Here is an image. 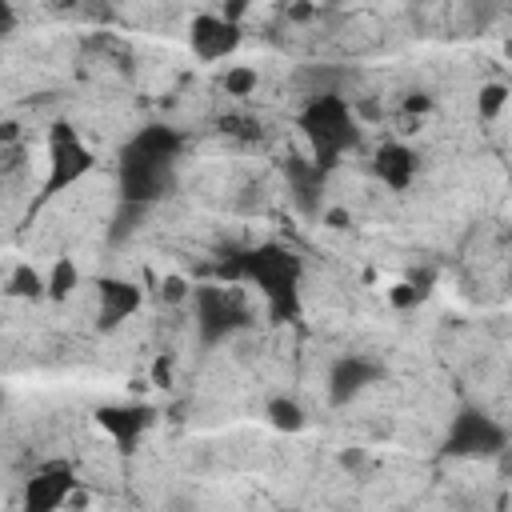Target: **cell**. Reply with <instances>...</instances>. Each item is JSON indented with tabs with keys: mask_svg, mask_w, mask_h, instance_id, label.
<instances>
[{
	"mask_svg": "<svg viewBox=\"0 0 512 512\" xmlns=\"http://www.w3.org/2000/svg\"><path fill=\"white\" fill-rule=\"evenodd\" d=\"M224 280H252L264 300L272 320L296 316V292H300V256L288 252L284 244H260L248 252H228L216 268Z\"/></svg>",
	"mask_w": 512,
	"mask_h": 512,
	"instance_id": "2",
	"label": "cell"
},
{
	"mask_svg": "<svg viewBox=\"0 0 512 512\" xmlns=\"http://www.w3.org/2000/svg\"><path fill=\"white\" fill-rule=\"evenodd\" d=\"M404 108H408V112H424V108H428V96H408Z\"/></svg>",
	"mask_w": 512,
	"mask_h": 512,
	"instance_id": "28",
	"label": "cell"
},
{
	"mask_svg": "<svg viewBox=\"0 0 512 512\" xmlns=\"http://www.w3.org/2000/svg\"><path fill=\"white\" fill-rule=\"evenodd\" d=\"M16 32V8L8 0H0V40H8Z\"/></svg>",
	"mask_w": 512,
	"mask_h": 512,
	"instance_id": "22",
	"label": "cell"
},
{
	"mask_svg": "<svg viewBox=\"0 0 512 512\" xmlns=\"http://www.w3.org/2000/svg\"><path fill=\"white\" fill-rule=\"evenodd\" d=\"M20 140V124L16 120H0V144H16Z\"/></svg>",
	"mask_w": 512,
	"mask_h": 512,
	"instance_id": "23",
	"label": "cell"
},
{
	"mask_svg": "<svg viewBox=\"0 0 512 512\" xmlns=\"http://www.w3.org/2000/svg\"><path fill=\"white\" fill-rule=\"evenodd\" d=\"M144 212H148V204L120 200V208H116V216H112V228H108V240H112V244H124V236H132V232L140 228Z\"/></svg>",
	"mask_w": 512,
	"mask_h": 512,
	"instance_id": "15",
	"label": "cell"
},
{
	"mask_svg": "<svg viewBox=\"0 0 512 512\" xmlns=\"http://www.w3.org/2000/svg\"><path fill=\"white\" fill-rule=\"evenodd\" d=\"M152 376H156V384H164V380H168V360H156V368H152Z\"/></svg>",
	"mask_w": 512,
	"mask_h": 512,
	"instance_id": "30",
	"label": "cell"
},
{
	"mask_svg": "<svg viewBox=\"0 0 512 512\" xmlns=\"http://www.w3.org/2000/svg\"><path fill=\"white\" fill-rule=\"evenodd\" d=\"M300 132L304 140L312 144V160L328 172L352 144H356V124H352V112L340 96L332 92H320L304 104L300 112Z\"/></svg>",
	"mask_w": 512,
	"mask_h": 512,
	"instance_id": "3",
	"label": "cell"
},
{
	"mask_svg": "<svg viewBox=\"0 0 512 512\" xmlns=\"http://www.w3.org/2000/svg\"><path fill=\"white\" fill-rule=\"evenodd\" d=\"M192 296V284L184 280V276H164L160 280V300L164 304H180V300H188Z\"/></svg>",
	"mask_w": 512,
	"mask_h": 512,
	"instance_id": "20",
	"label": "cell"
},
{
	"mask_svg": "<svg viewBox=\"0 0 512 512\" xmlns=\"http://www.w3.org/2000/svg\"><path fill=\"white\" fill-rule=\"evenodd\" d=\"M180 132L168 124H148L140 128L124 148L116 164L120 180V200L132 204H156L176 188V156H180Z\"/></svg>",
	"mask_w": 512,
	"mask_h": 512,
	"instance_id": "1",
	"label": "cell"
},
{
	"mask_svg": "<svg viewBox=\"0 0 512 512\" xmlns=\"http://www.w3.org/2000/svg\"><path fill=\"white\" fill-rule=\"evenodd\" d=\"M288 172V184H292V196H296V208L304 216H320V192H324V168L316 160H300L292 156L284 164Z\"/></svg>",
	"mask_w": 512,
	"mask_h": 512,
	"instance_id": "12",
	"label": "cell"
},
{
	"mask_svg": "<svg viewBox=\"0 0 512 512\" xmlns=\"http://www.w3.org/2000/svg\"><path fill=\"white\" fill-rule=\"evenodd\" d=\"M372 172H376L388 188L404 192V188L412 184V176H416V152L404 148V144H380L376 156H372Z\"/></svg>",
	"mask_w": 512,
	"mask_h": 512,
	"instance_id": "13",
	"label": "cell"
},
{
	"mask_svg": "<svg viewBox=\"0 0 512 512\" xmlns=\"http://www.w3.org/2000/svg\"><path fill=\"white\" fill-rule=\"evenodd\" d=\"M268 424L276 432H300L304 428V408L288 396H276V400H268Z\"/></svg>",
	"mask_w": 512,
	"mask_h": 512,
	"instance_id": "14",
	"label": "cell"
},
{
	"mask_svg": "<svg viewBox=\"0 0 512 512\" xmlns=\"http://www.w3.org/2000/svg\"><path fill=\"white\" fill-rule=\"evenodd\" d=\"M96 156L88 152V144L76 136L72 124H56L48 136V180H44V196H56L64 188H72L84 172H92Z\"/></svg>",
	"mask_w": 512,
	"mask_h": 512,
	"instance_id": "5",
	"label": "cell"
},
{
	"mask_svg": "<svg viewBox=\"0 0 512 512\" xmlns=\"http://www.w3.org/2000/svg\"><path fill=\"white\" fill-rule=\"evenodd\" d=\"M72 488H76L72 464L52 460V464H44V468L24 484V508H28V512H56V508L68 500Z\"/></svg>",
	"mask_w": 512,
	"mask_h": 512,
	"instance_id": "7",
	"label": "cell"
},
{
	"mask_svg": "<svg viewBox=\"0 0 512 512\" xmlns=\"http://www.w3.org/2000/svg\"><path fill=\"white\" fill-rule=\"evenodd\" d=\"M80 284V272H76V264L64 256V260H56L52 264V276L44 280V296H52V300H64V296H72V288Z\"/></svg>",
	"mask_w": 512,
	"mask_h": 512,
	"instance_id": "16",
	"label": "cell"
},
{
	"mask_svg": "<svg viewBox=\"0 0 512 512\" xmlns=\"http://www.w3.org/2000/svg\"><path fill=\"white\" fill-rule=\"evenodd\" d=\"M388 300H392V308H400V312H404V308H416V304L424 300V292H420L412 280H404V284H396V288L388 292Z\"/></svg>",
	"mask_w": 512,
	"mask_h": 512,
	"instance_id": "21",
	"label": "cell"
},
{
	"mask_svg": "<svg viewBox=\"0 0 512 512\" xmlns=\"http://www.w3.org/2000/svg\"><path fill=\"white\" fill-rule=\"evenodd\" d=\"M340 464H344V468H360V464H364V452H344Z\"/></svg>",
	"mask_w": 512,
	"mask_h": 512,
	"instance_id": "29",
	"label": "cell"
},
{
	"mask_svg": "<svg viewBox=\"0 0 512 512\" xmlns=\"http://www.w3.org/2000/svg\"><path fill=\"white\" fill-rule=\"evenodd\" d=\"M248 4H252V0H228V4H224V16H228V20H240V16L248 12Z\"/></svg>",
	"mask_w": 512,
	"mask_h": 512,
	"instance_id": "24",
	"label": "cell"
},
{
	"mask_svg": "<svg viewBox=\"0 0 512 512\" xmlns=\"http://www.w3.org/2000/svg\"><path fill=\"white\" fill-rule=\"evenodd\" d=\"M4 400H8V396H4V388H0V408H4Z\"/></svg>",
	"mask_w": 512,
	"mask_h": 512,
	"instance_id": "31",
	"label": "cell"
},
{
	"mask_svg": "<svg viewBox=\"0 0 512 512\" xmlns=\"http://www.w3.org/2000/svg\"><path fill=\"white\" fill-rule=\"evenodd\" d=\"M288 16H292V20H312V4H292Z\"/></svg>",
	"mask_w": 512,
	"mask_h": 512,
	"instance_id": "27",
	"label": "cell"
},
{
	"mask_svg": "<svg viewBox=\"0 0 512 512\" xmlns=\"http://www.w3.org/2000/svg\"><path fill=\"white\" fill-rule=\"evenodd\" d=\"M140 308V288L128 280H96V324L112 332L120 320H128Z\"/></svg>",
	"mask_w": 512,
	"mask_h": 512,
	"instance_id": "10",
	"label": "cell"
},
{
	"mask_svg": "<svg viewBox=\"0 0 512 512\" xmlns=\"http://www.w3.org/2000/svg\"><path fill=\"white\" fill-rule=\"evenodd\" d=\"M380 376H384L380 364H372V360H364V356H340V360L332 364V372H328V400H332V404H348V400H356L368 384H376Z\"/></svg>",
	"mask_w": 512,
	"mask_h": 512,
	"instance_id": "9",
	"label": "cell"
},
{
	"mask_svg": "<svg viewBox=\"0 0 512 512\" xmlns=\"http://www.w3.org/2000/svg\"><path fill=\"white\" fill-rule=\"evenodd\" d=\"M8 292L12 296H24V300H36V296H44V276L32 264H16L12 268V280H8Z\"/></svg>",
	"mask_w": 512,
	"mask_h": 512,
	"instance_id": "17",
	"label": "cell"
},
{
	"mask_svg": "<svg viewBox=\"0 0 512 512\" xmlns=\"http://www.w3.org/2000/svg\"><path fill=\"white\" fill-rule=\"evenodd\" d=\"M504 100H508V84H484V88H480L476 108H480V116H484V120H492V116L504 108Z\"/></svg>",
	"mask_w": 512,
	"mask_h": 512,
	"instance_id": "18",
	"label": "cell"
},
{
	"mask_svg": "<svg viewBox=\"0 0 512 512\" xmlns=\"http://www.w3.org/2000/svg\"><path fill=\"white\" fill-rule=\"evenodd\" d=\"M188 44H192V52H196L200 60H224V56H232L236 44H240V24L228 20V16L204 12V16H196V20L188 24Z\"/></svg>",
	"mask_w": 512,
	"mask_h": 512,
	"instance_id": "8",
	"label": "cell"
},
{
	"mask_svg": "<svg viewBox=\"0 0 512 512\" xmlns=\"http://www.w3.org/2000/svg\"><path fill=\"white\" fill-rule=\"evenodd\" d=\"M504 448H508L504 424H496L480 408H460L448 428V440H444L448 456H500Z\"/></svg>",
	"mask_w": 512,
	"mask_h": 512,
	"instance_id": "6",
	"label": "cell"
},
{
	"mask_svg": "<svg viewBox=\"0 0 512 512\" xmlns=\"http://www.w3.org/2000/svg\"><path fill=\"white\" fill-rule=\"evenodd\" d=\"M224 92H228V96H248V92H256V72H252V68H228V72H224Z\"/></svg>",
	"mask_w": 512,
	"mask_h": 512,
	"instance_id": "19",
	"label": "cell"
},
{
	"mask_svg": "<svg viewBox=\"0 0 512 512\" xmlns=\"http://www.w3.org/2000/svg\"><path fill=\"white\" fill-rule=\"evenodd\" d=\"M324 220H328V228H348V212L344 208H332Z\"/></svg>",
	"mask_w": 512,
	"mask_h": 512,
	"instance_id": "25",
	"label": "cell"
},
{
	"mask_svg": "<svg viewBox=\"0 0 512 512\" xmlns=\"http://www.w3.org/2000/svg\"><path fill=\"white\" fill-rule=\"evenodd\" d=\"M16 164H20V148H4V152H0V168L8 172V168H16Z\"/></svg>",
	"mask_w": 512,
	"mask_h": 512,
	"instance_id": "26",
	"label": "cell"
},
{
	"mask_svg": "<svg viewBox=\"0 0 512 512\" xmlns=\"http://www.w3.org/2000/svg\"><path fill=\"white\" fill-rule=\"evenodd\" d=\"M192 300H196V332L200 340L212 348V344H224L232 332H240L248 324V312L244 304L236 300V292L220 288V284H200L192 288Z\"/></svg>",
	"mask_w": 512,
	"mask_h": 512,
	"instance_id": "4",
	"label": "cell"
},
{
	"mask_svg": "<svg viewBox=\"0 0 512 512\" xmlns=\"http://www.w3.org/2000/svg\"><path fill=\"white\" fill-rule=\"evenodd\" d=\"M96 424L120 448H132L140 440V432L152 424V408L148 404H108V408H96Z\"/></svg>",
	"mask_w": 512,
	"mask_h": 512,
	"instance_id": "11",
	"label": "cell"
}]
</instances>
